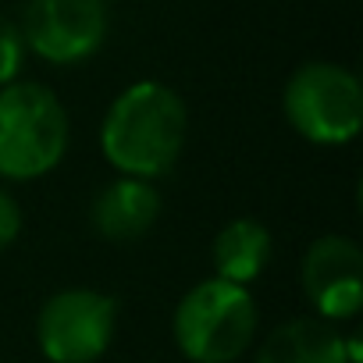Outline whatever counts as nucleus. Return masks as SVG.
Returning a JSON list of instances; mask_svg holds the SVG:
<instances>
[{
    "instance_id": "7",
    "label": "nucleus",
    "mask_w": 363,
    "mask_h": 363,
    "mask_svg": "<svg viewBox=\"0 0 363 363\" xmlns=\"http://www.w3.org/2000/svg\"><path fill=\"white\" fill-rule=\"evenodd\" d=\"M303 292L320 320H349L363 303V253L349 235H320L303 257Z\"/></svg>"
},
{
    "instance_id": "11",
    "label": "nucleus",
    "mask_w": 363,
    "mask_h": 363,
    "mask_svg": "<svg viewBox=\"0 0 363 363\" xmlns=\"http://www.w3.org/2000/svg\"><path fill=\"white\" fill-rule=\"evenodd\" d=\"M26 40H22V29L8 18H0V89L18 82V72L26 65Z\"/></svg>"
},
{
    "instance_id": "6",
    "label": "nucleus",
    "mask_w": 363,
    "mask_h": 363,
    "mask_svg": "<svg viewBox=\"0 0 363 363\" xmlns=\"http://www.w3.org/2000/svg\"><path fill=\"white\" fill-rule=\"evenodd\" d=\"M22 40L50 65H79L107 40V0H29Z\"/></svg>"
},
{
    "instance_id": "3",
    "label": "nucleus",
    "mask_w": 363,
    "mask_h": 363,
    "mask_svg": "<svg viewBox=\"0 0 363 363\" xmlns=\"http://www.w3.org/2000/svg\"><path fill=\"white\" fill-rule=\"evenodd\" d=\"M257 331V303L246 285L207 278L182 296L174 310V342L193 363L239 359Z\"/></svg>"
},
{
    "instance_id": "4",
    "label": "nucleus",
    "mask_w": 363,
    "mask_h": 363,
    "mask_svg": "<svg viewBox=\"0 0 363 363\" xmlns=\"http://www.w3.org/2000/svg\"><path fill=\"white\" fill-rule=\"evenodd\" d=\"M285 118L303 139L317 146L352 143L363 125L359 79L331 61H310L296 68L285 86Z\"/></svg>"
},
{
    "instance_id": "5",
    "label": "nucleus",
    "mask_w": 363,
    "mask_h": 363,
    "mask_svg": "<svg viewBox=\"0 0 363 363\" xmlns=\"http://www.w3.org/2000/svg\"><path fill=\"white\" fill-rule=\"evenodd\" d=\"M118 306L96 289H65L50 296L36 320L40 352L50 363H93L114 338Z\"/></svg>"
},
{
    "instance_id": "12",
    "label": "nucleus",
    "mask_w": 363,
    "mask_h": 363,
    "mask_svg": "<svg viewBox=\"0 0 363 363\" xmlns=\"http://www.w3.org/2000/svg\"><path fill=\"white\" fill-rule=\"evenodd\" d=\"M22 232V207L11 193L0 189V253H4Z\"/></svg>"
},
{
    "instance_id": "10",
    "label": "nucleus",
    "mask_w": 363,
    "mask_h": 363,
    "mask_svg": "<svg viewBox=\"0 0 363 363\" xmlns=\"http://www.w3.org/2000/svg\"><path fill=\"white\" fill-rule=\"evenodd\" d=\"M271 260V232L253 218H235L214 239V271L225 281L250 285Z\"/></svg>"
},
{
    "instance_id": "2",
    "label": "nucleus",
    "mask_w": 363,
    "mask_h": 363,
    "mask_svg": "<svg viewBox=\"0 0 363 363\" xmlns=\"http://www.w3.org/2000/svg\"><path fill=\"white\" fill-rule=\"evenodd\" d=\"M68 150V114L54 89L40 82H11L0 89V174L40 178L61 164Z\"/></svg>"
},
{
    "instance_id": "1",
    "label": "nucleus",
    "mask_w": 363,
    "mask_h": 363,
    "mask_svg": "<svg viewBox=\"0 0 363 363\" xmlns=\"http://www.w3.org/2000/svg\"><path fill=\"white\" fill-rule=\"evenodd\" d=\"M186 132L189 114L171 86L135 82L111 104L100 128V150L121 174L150 182L171 171L186 146Z\"/></svg>"
},
{
    "instance_id": "9",
    "label": "nucleus",
    "mask_w": 363,
    "mask_h": 363,
    "mask_svg": "<svg viewBox=\"0 0 363 363\" xmlns=\"http://www.w3.org/2000/svg\"><path fill=\"white\" fill-rule=\"evenodd\" d=\"M356 342H345L331 320L296 317L267 335L257 363H352Z\"/></svg>"
},
{
    "instance_id": "8",
    "label": "nucleus",
    "mask_w": 363,
    "mask_h": 363,
    "mask_svg": "<svg viewBox=\"0 0 363 363\" xmlns=\"http://www.w3.org/2000/svg\"><path fill=\"white\" fill-rule=\"evenodd\" d=\"M157 218H160V193L146 178H128V174L104 186L89 207V221L96 235L111 242H132L146 235Z\"/></svg>"
}]
</instances>
